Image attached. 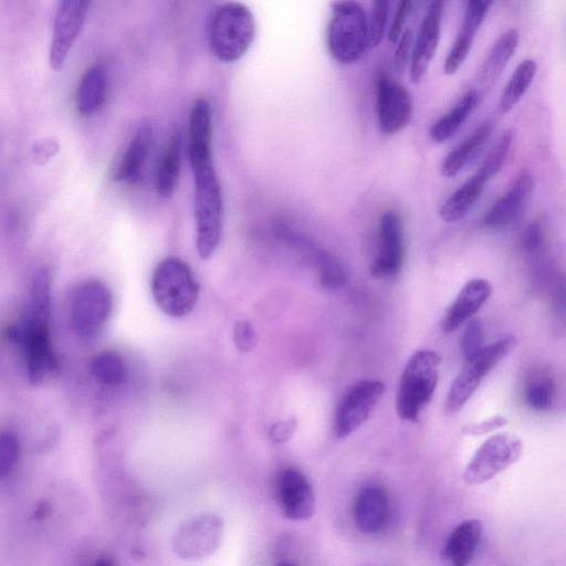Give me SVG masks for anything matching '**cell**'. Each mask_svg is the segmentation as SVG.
I'll use <instances>...</instances> for the list:
<instances>
[{
    "instance_id": "6da1fadb",
    "label": "cell",
    "mask_w": 566,
    "mask_h": 566,
    "mask_svg": "<svg viewBox=\"0 0 566 566\" xmlns=\"http://www.w3.org/2000/svg\"><path fill=\"white\" fill-rule=\"evenodd\" d=\"M191 169L195 180L196 247L199 256L206 260L217 250L222 234V191L213 163Z\"/></svg>"
},
{
    "instance_id": "60d3db41",
    "label": "cell",
    "mask_w": 566,
    "mask_h": 566,
    "mask_svg": "<svg viewBox=\"0 0 566 566\" xmlns=\"http://www.w3.org/2000/svg\"><path fill=\"white\" fill-rule=\"evenodd\" d=\"M412 3L410 1H401L397 7L394 21L389 28L388 40L392 43L399 41L402 34V28L406 23L407 17L410 12Z\"/></svg>"
},
{
    "instance_id": "2e32d148",
    "label": "cell",
    "mask_w": 566,
    "mask_h": 566,
    "mask_svg": "<svg viewBox=\"0 0 566 566\" xmlns=\"http://www.w3.org/2000/svg\"><path fill=\"white\" fill-rule=\"evenodd\" d=\"M443 2H431L419 28L417 39L411 52L410 80L415 84L424 76L438 48Z\"/></svg>"
},
{
    "instance_id": "8d00e7d4",
    "label": "cell",
    "mask_w": 566,
    "mask_h": 566,
    "mask_svg": "<svg viewBox=\"0 0 566 566\" xmlns=\"http://www.w3.org/2000/svg\"><path fill=\"white\" fill-rule=\"evenodd\" d=\"M19 457V442L17 438L10 433L4 432L0 438V472L6 475L12 470Z\"/></svg>"
},
{
    "instance_id": "5b68a950",
    "label": "cell",
    "mask_w": 566,
    "mask_h": 566,
    "mask_svg": "<svg viewBox=\"0 0 566 566\" xmlns=\"http://www.w3.org/2000/svg\"><path fill=\"white\" fill-rule=\"evenodd\" d=\"M150 290L157 306L171 317L188 315L199 296V284L189 264L177 256H167L156 265Z\"/></svg>"
},
{
    "instance_id": "ac0fdd59",
    "label": "cell",
    "mask_w": 566,
    "mask_h": 566,
    "mask_svg": "<svg viewBox=\"0 0 566 566\" xmlns=\"http://www.w3.org/2000/svg\"><path fill=\"white\" fill-rule=\"evenodd\" d=\"M188 133L190 166L212 163V115L205 97L197 98L191 107Z\"/></svg>"
},
{
    "instance_id": "44dd1931",
    "label": "cell",
    "mask_w": 566,
    "mask_h": 566,
    "mask_svg": "<svg viewBox=\"0 0 566 566\" xmlns=\"http://www.w3.org/2000/svg\"><path fill=\"white\" fill-rule=\"evenodd\" d=\"M533 189V177L522 174L510 190L489 210L484 219L485 224L490 228H501L512 222L521 213Z\"/></svg>"
},
{
    "instance_id": "74e56055",
    "label": "cell",
    "mask_w": 566,
    "mask_h": 566,
    "mask_svg": "<svg viewBox=\"0 0 566 566\" xmlns=\"http://www.w3.org/2000/svg\"><path fill=\"white\" fill-rule=\"evenodd\" d=\"M233 340L242 353L254 349L258 344V335L253 325L244 319L237 322L233 327Z\"/></svg>"
},
{
    "instance_id": "e0dca14e",
    "label": "cell",
    "mask_w": 566,
    "mask_h": 566,
    "mask_svg": "<svg viewBox=\"0 0 566 566\" xmlns=\"http://www.w3.org/2000/svg\"><path fill=\"white\" fill-rule=\"evenodd\" d=\"M491 293L492 286L488 280L479 277L468 281L447 308L440 323L441 329L444 333H452L471 321Z\"/></svg>"
},
{
    "instance_id": "f6af8a7d",
    "label": "cell",
    "mask_w": 566,
    "mask_h": 566,
    "mask_svg": "<svg viewBox=\"0 0 566 566\" xmlns=\"http://www.w3.org/2000/svg\"><path fill=\"white\" fill-rule=\"evenodd\" d=\"M276 566H296L295 564L289 562V560H280Z\"/></svg>"
},
{
    "instance_id": "7a4b0ae2",
    "label": "cell",
    "mask_w": 566,
    "mask_h": 566,
    "mask_svg": "<svg viewBox=\"0 0 566 566\" xmlns=\"http://www.w3.org/2000/svg\"><path fill=\"white\" fill-rule=\"evenodd\" d=\"M255 36V21L250 9L240 2H226L211 14L208 42L212 54L221 62L240 60Z\"/></svg>"
},
{
    "instance_id": "7c38bea8",
    "label": "cell",
    "mask_w": 566,
    "mask_h": 566,
    "mask_svg": "<svg viewBox=\"0 0 566 566\" xmlns=\"http://www.w3.org/2000/svg\"><path fill=\"white\" fill-rule=\"evenodd\" d=\"M378 124L385 135L402 130L412 117V99L407 88L387 73H380L376 84Z\"/></svg>"
},
{
    "instance_id": "ee69618b",
    "label": "cell",
    "mask_w": 566,
    "mask_h": 566,
    "mask_svg": "<svg viewBox=\"0 0 566 566\" xmlns=\"http://www.w3.org/2000/svg\"><path fill=\"white\" fill-rule=\"evenodd\" d=\"M57 150L54 142L40 143L34 150L35 157L41 160L50 158Z\"/></svg>"
},
{
    "instance_id": "d590c367",
    "label": "cell",
    "mask_w": 566,
    "mask_h": 566,
    "mask_svg": "<svg viewBox=\"0 0 566 566\" xmlns=\"http://www.w3.org/2000/svg\"><path fill=\"white\" fill-rule=\"evenodd\" d=\"M388 1H374L369 19L370 48L377 46L384 38L389 13Z\"/></svg>"
},
{
    "instance_id": "7bdbcfd3",
    "label": "cell",
    "mask_w": 566,
    "mask_h": 566,
    "mask_svg": "<svg viewBox=\"0 0 566 566\" xmlns=\"http://www.w3.org/2000/svg\"><path fill=\"white\" fill-rule=\"evenodd\" d=\"M542 229L537 222L530 224L524 233L523 245L528 252L536 251L542 242Z\"/></svg>"
},
{
    "instance_id": "83f0119b",
    "label": "cell",
    "mask_w": 566,
    "mask_h": 566,
    "mask_svg": "<svg viewBox=\"0 0 566 566\" xmlns=\"http://www.w3.org/2000/svg\"><path fill=\"white\" fill-rule=\"evenodd\" d=\"M181 134L174 129L164 149L156 176V189L160 197L174 195L180 171Z\"/></svg>"
},
{
    "instance_id": "836d02e7",
    "label": "cell",
    "mask_w": 566,
    "mask_h": 566,
    "mask_svg": "<svg viewBox=\"0 0 566 566\" xmlns=\"http://www.w3.org/2000/svg\"><path fill=\"white\" fill-rule=\"evenodd\" d=\"M319 283L326 289L340 287L346 283L347 274L343 265L327 253L317 256Z\"/></svg>"
},
{
    "instance_id": "f35d334b",
    "label": "cell",
    "mask_w": 566,
    "mask_h": 566,
    "mask_svg": "<svg viewBox=\"0 0 566 566\" xmlns=\"http://www.w3.org/2000/svg\"><path fill=\"white\" fill-rule=\"evenodd\" d=\"M507 424V419L502 415H495L480 422H470L462 427L461 431L467 436H482Z\"/></svg>"
},
{
    "instance_id": "8fae6325",
    "label": "cell",
    "mask_w": 566,
    "mask_h": 566,
    "mask_svg": "<svg viewBox=\"0 0 566 566\" xmlns=\"http://www.w3.org/2000/svg\"><path fill=\"white\" fill-rule=\"evenodd\" d=\"M385 389V384L380 380L364 379L346 390L335 412L334 428L337 438L350 436L369 419Z\"/></svg>"
},
{
    "instance_id": "5bb4252c",
    "label": "cell",
    "mask_w": 566,
    "mask_h": 566,
    "mask_svg": "<svg viewBox=\"0 0 566 566\" xmlns=\"http://www.w3.org/2000/svg\"><path fill=\"white\" fill-rule=\"evenodd\" d=\"M403 229L399 214L386 210L379 220L378 248L370 266V274L376 279L396 276L403 263Z\"/></svg>"
},
{
    "instance_id": "f546056e",
    "label": "cell",
    "mask_w": 566,
    "mask_h": 566,
    "mask_svg": "<svg viewBox=\"0 0 566 566\" xmlns=\"http://www.w3.org/2000/svg\"><path fill=\"white\" fill-rule=\"evenodd\" d=\"M535 74L536 63L533 60L526 59L517 65L501 94L500 109L502 113L510 112L521 101Z\"/></svg>"
},
{
    "instance_id": "52a82bcc",
    "label": "cell",
    "mask_w": 566,
    "mask_h": 566,
    "mask_svg": "<svg viewBox=\"0 0 566 566\" xmlns=\"http://www.w3.org/2000/svg\"><path fill=\"white\" fill-rule=\"evenodd\" d=\"M113 305V294L101 280L87 279L78 283L70 300V317L75 333L85 339L95 337L107 323Z\"/></svg>"
},
{
    "instance_id": "30bf717a",
    "label": "cell",
    "mask_w": 566,
    "mask_h": 566,
    "mask_svg": "<svg viewBox=\"0 0 566 566\" xmlns=\"http://www.w3.org/2000/svg\"><path fill=\"white\" fill-rule=\"evenodd\" d=\"M223 522L214 513H201L181 523L171 539L172 551L182 559L201 560L220 546Z\"/></svg>"
},
{
    "instance_id": "3957f363",
    "label": "cell",
    "mask_w": 566,
    "mask_h": 566,
    "mask_svg": "<svg viewBox=\"0 0 566 566\" xmlns=\"http://www.w3.org/2000/svg\"><path fill=\"white\" fill-rule=\"evenodd\" d=\"M50 305L30 303L27 316L9 332L21 348L31 382L43 381L56 368L50 328Z\"/></svg>"
},
{
    "instance_id": "8992f818",
    "label": "cell",
    "mask_w": 566,
    "mask_h": 566,
    "mask_svg": "<svg viewBox=\"0 0 566 566\" xmlns=\"http://www.w3.org/2000/svg\"><path fill=\"white\" fill-rule=\"evenodd\" d=\"M326 39L335 61L340 64L359 61L370 48L369 19L363 6L355 1L334 3Z\"/></svg>"
},
{
    "instance_id": "cb8c5ba5",
    "label": "cell",
    "mask_w": 566,
    "mask_h": 566,
    "mask_svg": "<svg viewBox=\"0 0 566 566\" xmlns=\"http://www.w3.org/2000/svg\"><path fill=\"white\" fill-rule=\"evenodd\" d=\"M489 179L479 170L441 206L440 218L448 223L461 220L475 205Z\"/></svg>"
},
{
    "instance_id": "603a6c76",
    "label": "cell",
    "mask_w": 566,
    "mask_h": 566,
    "mask_svg": "<svg viewBox=\"0 0 566 566\" xmlns=\"http://www.w3.org/2000/svg\"><path fill=\"white\" fill-rule=\"evenodd\" d=\"M151 136L153 130L149 124H143L137 128L114 171V180L132 182L138 178L148 155Z\"/></svg>"
},
{
    "instance_id": "d6a6232c",
    "label": "cell",
    "mask_w": 566,
    "mask_h": 566,
    "mask_svg": "<svg viewBox=\"0 0 566 566\" xmlns=\"http://www.w3.org/2000/svg\"><path fill=\"white\" fill-rule=\"evenodd\" d=\"M555 387L549 377H541L532 380L525 391L528 405L536 410H547L554 401Z\"/></svg>"
},
{
    "instance_id": "7402d4cb",
    "label": "cell",
    "mask_w": 566,
    "mask_h": 566,
    "mask_svg": "<svg viewBox=\"0 0 566 566\" xmlns=\"http://www.w3.org/2000/svg\"><path fill=\"white\" fill-rule=\"evenodd\" d=\"M482 524L471 518L460 523L450 534L444 556L451 566H468L482 535Z\"/></svg>"
},
{
    "instance_id": "4fadbf2b",
    "label": "cell",
    "mask_w": 566,
    "mask_h": 566,
    "mask_svg": "<svg viewBox=\"0 0 566 566\" xmlns=\"http://www.w3.org/2000/svg\"><path fill=\"white\" fill-rule=\"evenodd\" d=\"M91 2L65 0L57 2L54 14L53 33L49 51V62L53 70H61L76 41Z\"/></svg>"
},
{
    "instance_id": "b9f144b4",
    "label": "cell",
    "mask_w": 566,
    "mask_h": 566,
    "mask_svg": "<svg viewBox=\"0 0 566 566\" xmlns=\"http://www.w3.org/2000/svg\"><path fill=\"white\" fill-rule=\"evenodd\" d=\"M411 42L412 32L409 29L405 30L399 39V43L395 53V65L399 72L403 70L408 61Z\"/></svg>"
},
{
    "instance_id": "9a60e30c",
    "label": "cell",
    "mask_w": 566,
    "mask_h": 566,
    "mask_svg": "<svg viewBox=\"0 0 566 566\" xmlns=\"http://www.w3.org/2000/svg\"><path fill=\"white\" fill-rule=\"evenodd\" d=\"M275 496L284 516L290 520H308L315 513L316 501L312 485L296 468H285L277 474Z\"/></svg>"
},
{
    "instance_id": "e575fe53",
    "label": "cell",
    "mask_w": 566,
    "mask_h": 566,
    "mask_svg": "<svg viewBox=\"0 0 566 566\" xmlns=\"http://www.w3.org/2000/svg\"><path fill=\"white\" fill-rule=\"evenodd\" d=\"M483 328L479 319L469 321L461 336V349L465 360L474 358L482 349Z\"/></svg>"
},
{
    "instance_id": "1f68e13d",
    "label": "cell",
    "mask_w": 566,
    "mask_h": 566,
    "mask_svg": "<svg viewBox=\"0 0 566 566\" xmlns=\"http://www.w3.org/2000/svg\"><path fill=\"white\" fill-rule=\"evenodd\" d=\"M513 140L512 130H505L492 146L484 158L479 171L489 180L492 179L501 169Z\"/></svg>"
},
{
    "instance_id": "ba28073f",
    "label": "cell",
    "mask_w": 566,
    "mask_h": 566,
    "mask_svg": "<svg viewBox=\"0 0 566 566\" xmlns=\"http://www.w3.org/2000/svg\"><path fill=\"white\" fill-rule=\"evenodd\" d=\"M516 338L507 336L484 348L465 365L450 386L446 410L458 412L472 397L484 377L515 347Z\"/></svg>"
},
{
    "instance_id": "f1b7e54d",
    "label": "cell",
    "mask_w": 566,
    "mask_h": 566,
    "mask_svg": "<svg viewBox=\"0 0 566 566\" xmlns=\"http://www.w3.org/2000/svg\"><path fill=\"white\" fill-rule=\"evenodd\" d=\"M493 124L489 120L482 123L467 139L448 154L441 165L444 177H453L471 161L489 139Z\"/></svg>"
},
{
    "instance_id": "4dcf8cb0",
    "label": "cell",
    "mask_w": 566,
    "mask_h": 566,
    "mask_svg": "<svg viewBox=\"0 0 566 566\" xmlns=\"http://www.w3.org/2000/svg\"><path fill=\"white\" fill-rule=\"evenodd\" d=\"M90 370L92 376L105 386L122 385L127 377V368L123 358L113 350L97 354L91 361Z\"/></svg>"
},
{
    "instance_id": "4316f807",
    "label": "cell",
    "mask_w": 566,
    "mask_h": 566,
    "mask_svg": "<svg viewBox=\"0 0 566 566\" xmlns=\"http://www.w3.org/2000/svg\"><path fill=\"white\" fill-rule=\"evenodd\" d=\"M476 90L468 91L458 103L442 115L430 128V138L438 144L450 139L468 119L479 103Z\"/></svg>"
},
{
    "instance_id": "277c9868",
    "label": "cell",
    "mask_w": 566,
    "mask_h": 566,
    "mask_svg": "<svg viewBox=\"0 0 566 566\" xmlns=\"http://www.w3.org/2000/svg\"><path fill=\"white\" fill-rule=\"evenodd\" d=\"M441 356L430 349L416 350L408 359L397 390L396 411L405 421H417L430 402L439 380Z\"/></svg>"
},
{
    "instance_id": "484cf974",
    "label": "cell",
    "mask_w": 566,
    "mask_h": 566,
    "mask_svg": "<svg viewBox=\"0 0 566 566\" xmlns=\"http://www.w3.org/2000/svg\"><path fill=\"white\" fill-rule=\"evenodd\" d=\"M107 75L101 65L88 67L81 77L76 92V108L82 116L95 114L104 104Z\"/></svg>"
},
{
    "instance_id": "ab89813d",
    "label": "cell",
    "mask_w": 566,
    "mask_h": 566,
    "mask_svg": "<svg viewBox=\"0 0 566 566\" xmlns=\"http://www.w3.org/2000/svg\"><path fill=\"white\" fill-rule=\"evenodd\" d=\"M297 421L294 416L275 421L269 429V437L274 443H285L294 434Z\"/></svg>"
},
{
    "instance_id": "d6986e66",
    "label": "cell",
    "mask_w": 566,
    "mask_h": 566,
    "mask_svg": "<svg viewBox=\"0 0 566 566\" xmlns=\"http://www.w3.org/2000/svg\"><path fill=\"white\" fill-rule=\"evenodd\" d=\"M491 4V1L483 0H472L467 3L461 29L444 61L443 71L446 74L457 73L468 57L476 31Z\"/></svg>"
},
{
    "instance_id": "d4e9b609",
    "label": "cell",
    "mask_w": 566,
    "mask_h": 566,
    "mask_svg": "<svg viewBox=\"0 0 566 566\" xmlns=\"http://www.w3.org/2000/svg\"><path fill=\"white\" fill-rule=\"evenodd\" d=\"M518 39L517 30L509 29L495 41L480 69L479 81L483 90L493 87L507 62L513 56Z\"/></svg>"
},
{
    "instance_id": "9c48e42d",
    "label": "cell",
    "mask_w": 566,
    "mask_h": 566,
    "mask_svg": "<svg viewBox=\"0 0 566 566\" xmlns=\"http://www.w3.org/2000/svg\"><path fill=\"white\" fill-rule=\"evenodd\" d=\"M523 442L511 432H500L488 438L475 451L463 472L470 485L485 483L514 464L521 457Z\"/></svg>"
},
{
    "instance_id": "ffe728a7",
    "label": "cell",
    "mask_w": 566,
    "mask_h": 566,
    "mask_svg": "<svg viewBox=\"0 0 566 566\" xmlns=\"http://www.w3.org/2000/svg\"><path fill=\"white\" fill-rule=\"evenodd\" d=\"M389 513L387 492L379 485H367L359 491L354 503V522L365 534H374L382 528Z\"/></svg>"
}]
</instances>
